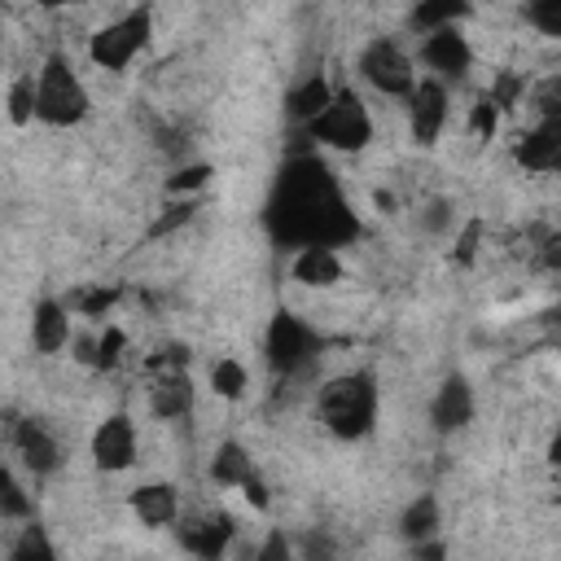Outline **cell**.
<instances>
[{"instance_id":"obj_1","label":"cell","mask_w":561,"mask_h":561,"mask_svg":"<svg viewBox=\"0 0 561 561\" xmlns=\"http://www.w3.org/2000/svg\"><path fill=\"white\" fill-rule=\"evenodd\" d=\"M267 228L280 245H346L359 224L333 180V171L316 158V153H294L280 175H276V188L267 197Z\"/></svg>"},{"instance_id":"obj_2","label":"cell","mask_w":561,"mask_h":561,"mask_svg":"<svg viewBox=\"0 0 561 561\" xmlns=\"http://www.w3.org/2000/svg\"><path fill=\"white\" fill-rule=\"evenodd\" d=\"M377 403H381V390H377V377L368 368L342 373V377L324 381L320 394H316V412H320L324 430L337 434V438H364V434H373Z\"/></svg>"},{"instance_id":"obj_3","label":"cell","mask_w":561,"mask_h":561,"mask_svg":"<svg viewBox=\"0 0 561 561\" xmlns=\"http://www.w3.org/2000/svg\"><path fill=\"white\" fill-rule=\"evenodd\" d=\"M92 110V96L83 88V79L75 75L66 53H48L39 75H35V118L48 127H75L83 123Z\"/></svg>"},{"instance_id":"obj_4","label":"cell","mask_w":561,"mask_h":561,"mask_svg":"<svg viewBox=\"0 0 561 561\" xmlns=\"http://www.w3.org/2000/svg\"><path fill=\"white\" fill-rule=\"evenodd\" d=\"M307 136L324 149H337V153H359L368 149L373 140V114L364 105L359 92L351 88H333V101L307 123Z\"/></svg>"},{"instance_id":"obj_5","label":"cell","mask_w":561,"mask_h":561,"mask_svg":"<svg viewBox=\"0 0 561 561\" xmlns=\"http://www.w3.org/2000/svg\"><path fill=\"white\" fill-rule=\"evenodd\" d=\"M320 346H324L320 333H316L302 316L276 311V316L267 320L263 355H267V364H272L276 377H302V373H311V364L320 359Z\"/></svg>"},{"instance_id":"obj_6","label":"cell","mask_w":561,"mask_h":561,"mask_svg":"<svg viewBox=\"0 0 561 561\" xmlns=\"http://www.w3.org/2000/svg\"><path fill=\"white\" fill-rule=\"evenodd\" d=\"M149 31H153V13L149 9H131L123 13L118 22H105L101 31H92L88 39V57L101 66V70H127L131 57L149 44Z\"/></svg>"},{"instance_id":"obj_7","label":"cell","mask_w":561,"mask_h":561,"mask_svg":"<svg viewBox=\"0 0 561 561\" xmlns=\"http://www.w3.org/2000/svg\"><path fill=\"white\" fill-rule=\"evenodd\" d=\"M359 75H364L381 96H408V92L416 88V66H412V57L403 53V44L390 39V35H377V39L364 44V53H359Z\"/></svg>"},{"instance_id":"obj_8","label":"cell","mask_w":561,"mask_h":561,"mask_svg":"<svg viewBox=\"0 0 561 561\" xmlns=\"http://www.w3.org/2000/svg\"><path fill=\"white\" fill-rule=\"evenodd\" d=\"M447 83L438 79H416V88L408 92V127H412V140L421 149H434L438 136H443V123H447Z\"/></svg>"},{"instance_id":"obj_9","label":"cell","mask_w":561,"mask_h":561,"mask_svg":"<svg viewBox=\"0 0 561 561\" xmlns=\"http://www.w3.org/2000/svg\"><path fill=\"white\" fill-rule=\"evenodd\" d=\"M421 66H425L430 79H438V83L465 79L469 66H473V48H469V39L460 35V26L430 31V35L421 39Z\"/></svg>"},{"instance_id":"obj_10","label":"cell","mask_w":561,"mask_h":561,"mask_svg":"<svg viewBox=\"0 0 561 561\" xmlns=\"http://www.w3.org/2000/svg\"><path fill=\"white\" fill-rule=\"evenodd\" d=\"M92 465L101 473H123L136 465V421L127 412H110L92 430Z\"/></svg>"},{"instance_id":"obj_11","label":"cell","mask_w":561,"mask_h":561,"mask_svg":"<svg viewBox=\"0 0 561 561\" xmlns=\"http://www.w3.org/2000/svg\"><path fill=\"white\" fill-rule=\"evenodd\" d=\"M175 535H180V548L193 552L197 561H224L228 543L237 539V526H232V517H228L224 508H210V513H202V517L180 522Z\"/></svg>"},{"instance_id":"obj_12","label":"cell","mask_w":561,"mask_h":561,"mask_svg":"<svg viewBox=\"0 0 561 561\" xmlns=\"http://www.w3.org/2000/svg\"><path fill=\"white\" fill-rule=\"evenodd\" d=\"M13 451L22 456V465L35 473V478H48L61 469V443L57 434L39 421V416H22L13 425Z\"/></svg>"},{"instance_id":"obj_13","label":"cell","mask_w":561,"mask_h":561,"mask_svg":"<svg viewBox=\"0 0 561 561\" xmlns=\"http://www.w3.org/2000/svg\"><path fill=\"white\" fill-rule=\"evenodd\" d=\"M473 421V386L465 373H447L434 390V403H430V425L438 434H456Z\"/></svg>"},{"instance_id":"obj_14","label":"cell","mask_w":561,"mask_h":561,"mask_svg":"<svg viewBox=\"0 0 561 561\" xmlns=\"http://www.w3.org/2000/svg\"><path fill=\"white\" fill-rule=\"evenodd\" d=\"M513 158L526 171H557L561 167V118H543L526 136H517Z\"/></svg>"},{"instance_id":"obj_15","label":"cell","mask_w":561,"mask_h":561,"mask_svg":"<svg viewBox=\"0 0 561 561\" xmlns=\"http://www.w3.org/2000/svg\"><path fill=\"white\" fill-rule=\"evenodd\" d=\"M70 311L57 298H39L31 311V346L35 355H61L70 346Z\"/></svg>"},{"instance_id":"obj_16","label":"cell","mask_w":561,"mask_h":561,"mask_svg":"<svg viewBox=\"0 0 561 561\" xmlns=\"http://www.w3.org/2000/svg\"><path fill=\"white\" fill-rule=\"evenodd\" d=\"M197 403V390H193V377L188 373H158L149 381V412L158 421H184Z\"/></svg>"},{"instance_id":"obj_17","label":"cell","mask_w":561,"mask_h":561,"mask_svg":"<svg viewBox=\"0 0 561 561\" xmlns=\"http://www.w3.org/2000/svg\"><path fill=\"white\" fill-rule=\"evenodd\" d=\"M127 508L136 513V522H140V526L162 530V526H171V522H175V513H180V495H175V486H171V482H140V486H131Z\"/></svg>"},{"instance_id":"obj_18","label":"cell","mask_w":561,"mask_h":561,"mask_svg":"<svg viewBox=\"0 0 561 561\" xmlns=\"http://www.w3.org/2000/svg\"><path fill=\"white\" fill-rule=\"evenodd\" d=\"M289 276L307 289H333L342 280V259L329 245H302V250H294Z\"/></svg>"},{"instance_id":"obj_19","label":"cell","mask_w":561,"mask_h":561,"mask_svg":"<svg viewBox=\"0 0 561 561\" xmlns=\"http://www.w3.org/2000/svg\"><path fill=\"white\" fill-rule=\"evenodd\" d=\"M329 101H333V83L324 79V70H311V75H302V79L285 92V118L307 127Z\"/></svg>"},{"instance_id":"obj_20","label":"cell","mask_w":561,"mask_h":561,"mask_svg":"<svg viewBox=\"0 0 561 561\" xmlns=\"http://www.w3.org/2000/svg\"><path fill=\"white\" fill-rule=\"evenodd\" d=\"M250 473H254L250 447L237 443V438H224V443L215 447V456H210V482H215V486H241Z\"/></svg>"},{"instance_id":"obj_21","label":"cell","mask_w":561,"mask_h":561,"mask_svg":"<svg viewBox=\"0 0 561 561\" xmlns=\"http://www.w3.org/2000/svg\"><path fill=\"white\" fill-rule=\"evenodd\" d=\"M399 535L416 548V543H430L434 535H438V500L425 491V495H416L408 508H403V517H399Z\"/></svg>"},{"instance_id":"obj_22","label":"cell","mask_w":561,"mask_h":561,"mask_svg":"<svg viewBox=\"0 0 561 561\" xmlns=\"http://www.w3.org/2000/svg\"><path fill=\"white\" fill-rule=\"evenodd\" d=\"M473 9L465 4V0H425V4H416L412 13H408V22L421 31V35H430V31H443V26H456V22H465Z\"/></svg>"},{"instance_id":"obj_23","label":"cell","mask_w":561,"mask_h":561,"mask_svg":"<svg viewBox=\"0 0 561 561\" xmlns=\"http://www.w3.org/2000/svg\"><path fill=\"white\" fill-rule=\"evenodd\" d=\"M118 298H123L118 285H83V289L70 294L66 311H75V316H83V320H101V316H110V311L118 307Z\"/></svg>"},{"instance_id":"obj_24","label":"cell","mask_w":561,"mask_h":561,"mask_svg":"<svg viewBox=\"0 0 561 561\" xmlns=\"http://www.w3.org/2000/svg\"><path fill=\"white\" fill-rule=\"evenodd\" d=\"M9 561H61V557H57L48 530L31 517V522H22V530H18L13 548H9Z\"/></svg>"},{"instance_id":"obj_25","label":"cell","mask_w":561,"mask_h":561,"mask_svg":"<svg viewBox=\"0 0 561 561\" xmlns=\"http://www.w3.org/2000/svg\"><path fill=\"white\" fill-rule=\"evenodd\" d=\"M210 390H215L219 399H245V390H250V368H245L241 359H232V355L215 359V364H210Z\"/></svg>"},{"instance_id":"obj_26","label":"cell","mask_w":561,"mask_h":561,"mask_svg":"<svg viewBox=\"0 0 561 561\" xmlns=\"http://www.w3.org/2000/svg\"><path fill=\"white\" fill-rule=\"evenodd\" d=\"M31 517H35V504L26 486L13 478L9 465H0V522H31Z\"/></svg>"},{"instance_id":"obj_27","label":"cell","mask_w":561,"mask_h":561,"mask_svg":"<svg viewBox=\"0 0 561 561\" xmlns=\"http://www.w3.org/2000/svg\"><path fill=\"white\" fill-rule=\"evenodd\" d=\"M4 114H9V123H13V127L35 123V75H18V79L9 83Z\"/></svg>"},{"instance_id":"obj_28","label":"cell","mask_w":561,"mask_h":561,"mask_svg":"<svg viewBox=\"0 0 561 561\" xmlns=\"http://www.w3.org/2000/svg\"><path fill=\"white\" fill-rule=\"evenodd\" d=\"M210 175H215L210 162H184V167H175V171L162 180V193H167V197H188V193L206 188Z\"/></svg>"},{"instance_id":"obj_29","label":"cell","mask_w":561,"mask_h":561,"mask_svg":"<svg viewBox=\"0 0 561 561\" xmlns=\"http://www.w3.org/2000/svg\"><path fill=\"white\" fill-rule=\"evenodd\" d=\"M202 206H197V197H175V202H167L162 206V215L149 224V241H162V237H171L175 228H184V224H193V215H197Z\"/></svg>"},{"instance_id":"obj_30","label":"cell","mask_w":561,"mask_h":561,"mask_svg":"<svg viewBox=\"0 0 561 561\" xmlns=\"http://www.w3.org/2000/svg\"><path fill=\"white\" fill-rule=\"evenodd\" d=\"M294 561H342V548L329 530H307L294 539Z\"/></svg>"},{"instance_id":"obj_31","label":"cell","mask_w":561,"mask_h":561,"mask_svg":"<svg viewBox=\"0 0 561 561\" xmlns=\"http://www.w3.org/2000/svg\"><path fill=\"white\" fill-rule=\"evenodd\" d=\"M123 351H127V333H123L118 324H105V333L96 337V355H92V368H101V373L118 368Z\"/></svg>"},{"instance_id":"obj_32","label":"cell","mask_w":561,"mask_h":561,"mask_svg":"<svg viewBox=\"0 0 561 561\" xmlns=\"http://www.w3.org/2000/svg\"><path fill=\"white\" fill-rule=\"evenodd\" d=\"M188 359H193V351L184 342H167L158 355L145 359V373L149 377H158V373H188Z\"/></svg>"},{"instance_id":"obj_33","label":"cell","mask_w":561,"mask_h":561,"mask_svg":"<svg viewBox=\"0 0 561 561\" xmlns=\"http://www.w3.org/2000/svg\"><path fill=\"white\" fill-rule=\"evenodd\" d=\"M522 92H526V79L522 75H495V83H491V92H486V101L500 110V114H508L517 101H522Z\"/></svg>"},{"instance_id":"obj_34","label":"cell","mask_w":561,"mask_h":561,"mask_svg":"<svg viewBox=\"0 0 561 561\" xmlns=\"http://www.w3.org/2000/svg\"><path fill=\"white\" fill-rule=\"evenodd\" d=\"M522 18H526L535 31H543V35H561V0L526 4V9H522Z\"/></svg>"},{"instance_id":"obj_35","label":"cell","mask_w":561,"mask_h":561,"mask_svg":"<svg viewBox=\"0 0 561 561\" xmlns=\"http://www.w3.org/2000/svg\"><path fill=\"white\" fill-rule=\"evenodd\" d=\"M469 131H473L478 140H491V136L500 131V110H495L486 96H478V101L469 105Z\"/></svg>"},{"instance_id":"obj_36","label":"cell","mask_w":561,"mask_h":561,"mask_svg":"<svg viewBox=\"0 0 561 561\" xmlns=\"http://www.w3.org/2000/svg\"><path fill=\"white\" fill-rule=\"evenodd\" d=\"M254 561H294V539H289L280 526H272V530L263 535V543L254 548Z\"/></svg>"},{"instance_id":"obj_37","label":"cell","mask_w":561,"mask_h":561,"mask_svg":"<svg viewBox=\"0 0 561 561\" xmlns=\"http://www.w3.org/2000/svg\"><path fill=\"white\" fill-rule=\"evenodd\" d=\"M478 232H482V224H478V219H469V224H465V232L456 237L451 263H460V267H469V263H473V254H478Z\"/></svg>"},{"instance_id":"obj_38","label":"cell","mask_w":561,"mask_h":561,"mask_svg":"<svg viewBox=\"0 0 561 561\" xmlns=\"http://www.w3.org/2000/svg\"><path fill=\"white\" fill-rule=\"evenodd\" d=\"M237 491H241V495H245V500H250V504H254L259 513H267L272 495H267V482H263V473H259V469H254V473H250V478H245V482H241Z\"/></svg>"},{"instance_id":"obj_39","label":"cell","mask_w":561,"mask_h":561,"mask_svg":"<svg viewBox=\"0 0 561 561\" xmlns=\"http://www.w3.org/2000/svg\"><path fill=\"white\" fill-rule=\"evenodd\" d=\"M447 557V548L438 543V539H430V543H416V561H443Z\"/></svg>"},{"instance_id":"obj_40","label":"cell","mask_w":561,"mask_h":561,"mask_svg":"<svg viewBox=\"0 0 561 561\" xmlns=\"http://www.w3.org/2000/svg\"><path fill=\"white\" fill-rule=\"evenodd\" d=\"M373 206H377L381 215H394V206H399V197H394V193H386V188H377V193H373Z\"/></svg>"},{"instance_id":"obj_41","label":"cell","mask_w":561,"mask_h":561,"mask_svg":"<svg viewBox=\"0 0 561 561\" xmlns=\"http://www.w3.org/2000/svg\"><path fill=\"white\" fill-rule=\"evenodd\" d=\"M443 224H447V202H434V206H430V215H425V228H434V232H438Z\"/></svg>"}]
</instances>
